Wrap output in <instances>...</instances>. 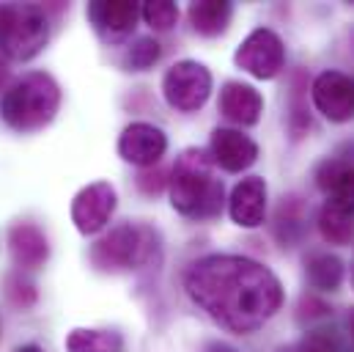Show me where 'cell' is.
<instances>
[{
  "label": "cell",
  "mask_w": 354,
  "mask_h": 352,
  "mask_svg": "<svg viewBox=\"0 0 354 352\" xmlns=\"http://www.w3.org/2000/svg\"><path fill=\"white\" fill-rule=\"evenodd\" d=\"M192 303L220 328L248 336L283 306L277 275L248 256H203L184 275Z\"/></svg>",
  "instance_id": "cell-1"
},
{
  "label": "cell",
  "mask_w": 354,
  "mask_h": 352,
  "mask_svg": "<svg viewBox=\"0 0 354 352\" xmlns=\"http://www.w3.org/2000/svg\"><path fill=\"white\" fill-rule=\"evenodd\" d=\"M171 204L184 218L209 220L223 209V182L214 176V160L203 149H187L174 166Z\"/></svg>",
  "instance_id": "cell-2"
},
{
  "label": "cell",
  "mask_w": 354,
  "mask_h": 352,
  "mask_svg": "<svg viewBox=\"0 0 354 352\" xmlns=\"http://www.w3.org/2000/svg\"><path fill=\"white\" fill-rule=\"evenodd\" d=\"M58 105V83L44 72H30L6 88L0 99V116L17 132H36L55 118Z\"/></svg>",
  "instance_id": "cell-3"
},
{
  "label": "cell",
  "mask_w": 354,
  "mask_h": 352,
  "mask_svg": "<svg viewBox=\"0 0 354 352\" xmlns=\"http://www.w3.org/2000/svg\"><path fill=\"white\" fill-rule=\"evenodd\" d=\"M50 25L44 8L33 3H0V55L30 61L44 50Z\"/></svg>",
  "instance_id": "cell-4"
},
{
  "label": "cell",
  "mask_w": 354,
  "mask_h": 352,
  "mask_svg": "<svg viewBox=\"0 0 354 352\" xmlns=\"http://www.w3.org/2000/svg\"><path fill=\"white\" fill-rule=\"evenodd\" d=\"M154 251H157V237L151 229L124 223L115 226L91 248V262L104 272H127L143 267L154 256Z\"/></svg>",
  "instance_id": "cell-5"
},
{
  "label": "cell",
  "mask_w": 354,
  "mask_h": 352,
  "mask_svg": "<svg viewBox=\"0 0 354 352\" xmlns=\"http://www.w3.org/2000/svg\"><path fill=\"white\" fill-rule=\"evenodd\" d=\"M162 94L171 107L181 113H192L206 105L212 94V75L198 61H178L162 78Z\"/></svg>",
  "instance_id": "cell-6"
},
{
  "label": "cell",
  "mask_w": 354,
  "mask_h": 352,
  "mask_svg": "<svg viewBox=\"0 0 354 352\" xmlns=\"http://www.w3.org/2000/svg\"><path fill=\"white\" fill-rule=\"evenodd\" d=\"M236 67L259 80H272L286 64V47L280 36L269 28H256L236 50Z\"/></svg>",
  "instance_id": "cell-7"
},
{
  "label": "cell",
  "mask_w": 354,
  "mask_h": 352,
  "mask_svg": "<svg viewBox=\"0 0 354 352\" xmlns=\"http://www.w3.org/2000/svg\"><path fill=\"white\" fill-rule=\"evenodd\" d=\"M310 94H313L316 110L324 118H330L335 124L354 118V78L344 75V72H322L313 80Z\"/></svg>",
  "instance_id": "cell-8"
},
{
  "label": "cell",
  "mask_w": 354,
  "mask_h": 352,
  "mask_svg": "<svg viewBox=\"0 0 354 352\" xmlns=\"http://www.w3.org/2000/svg\"><path fill=\"white\" fill-rule=\"evenodd\" d=\"M115 212V190L110 182H93L75 195L72 204V220L80 234L102 231Z\"/></svg>",
  "instance_id": "cell-9"
},
{
  "label": "cell",
  "mask_w": 354,
  "mask_h": 352,
  "mask_svg": "<svg viewBox=\"0 0 354 352\" xmlns=\"http://www.w3.org/2000/svg\"><path fill=\"white\" fill-rule=\"evenodd\" d=\"M165 149H168L165 132L154 124H146V121L129 124L118 138V155L127 163L140 166V168H154L162 160Z\"/></svg>",
  "instance_id": "cell-10"
},
{
  "label": "cell",
  "mask_w": 354,
  "mask_h": 352,
  "mask_svg": "<svg viewBox=\"0 0 354 352\" xmlns=\"http://www.w3.org/2000/svg\"><path fill=\"white\" fill-rule=\"evenodd\" d=\"M138 17H140V6L138 3H104V0H96L88 6V19L93 25V30L110 42V44H118L124 42L135 25H138Z\"/></svg>",
  "instance_id": "cell-11"
},
{
  "label": "cell",
  "mask_w": 354,
  "mask_h": 352,
  "mask_svg": "<svg viewBox=\"0 0 354 352\" xmlns=\"http://www.w3.org/2000/svg\"><path fill=\"white\" fill-rule=\"evenodd\" d=\"M212 160L228 174L248 171L259 160V146L253 138L242 135L239 130H214L212 132Z\"/></svg>",
  "instance_id": "cell-12"
},
{
  "label": "cell",
  "mask_w": 354,
  "mask_h": 352,
  "mask_svg": "<svg viewBox=\"0 0 354 352\" xmlns=\"http://www.w3.org/2000/svg\"><path fill=\"white\" fill-rule=\"evenodd\" d=\"M228 212L236 226L242 229H256L264 223L266 215V182L261 176H248L242 179L231 198H228Z\"/></svg>",
  "instance_id": "cell-13"
},
{
  "label": "cell",
  "mask_w": 354,
  "mask_h": 352,
  "mask_svg": "<svg viewBox=\"0 0 354 352\" xmlns=\"http://www.w3.org/2000/svg\"><path fill=\"white\" fill-rule=\"evenodd\" d=\"M220 113L234 124L253 127V124H259V118L264 113V99L253 86L231 80L220 91Z\"/></svg>",
  "instance_id": "cell-14"
},
{
  "label": "cell",
  "mask_w": 354,
  "mask_h": 352,
  "mask_svg": "<svg viewBox=\"0 0 354 352\" xmlns=\"http://www.w3.org/2000/svg\"><path fill=\"white\" fill-rule=\"evenodd\" d=\"M8 245H11V256L22 270H36L47 262L50 256V245L47 237L41 234V229H36L33 223H17L8 231Z\"/></svg>",
  "instance_id": "cell-15"
},
{
  "label": "cell",
  "mask_w": 354,
  "mask_h": 352,
  "mask_svg": "<svg viewBox=\"0 0 354 352\" xmlns=\"http://www.w3.org/2000/svg\"><path fill=\"white\" fill-rule=\"evenodd\" d=\"M316 184L330 193V201L354 212V166L341 160H327L316 171Z\"/></svg>",
  "instance_id": "cell-16"
},
{
  "label": "cell",
  "mask_w": 354,
  "mask_h": 352,
  "mask_svg": "<svg viewBox=\"0 0 354 352\" xmlns=\"http://www.w3.org/2000/svg\"><path fill=\"white\" fill-rule=\"evenodd\" d=\"M234 6L228 0H201L189 6V22L201 36H220L231 22Z\"/></svg>",
  "instance_id": "cell-17"
},
{
  "label": "cell",
  "mask_w": 354,
  "mask_h": 352,
  "mask_svg": "<svg viewBox=\"0 0 354 352\" xmlns=\"http://www.w3.org/2000/svg\"><path fill=\"white\" fill-rule=\"evenodd\" d=\"M319 231L330 245H349L354 237V212L327 201L319 212Z\"/></svg>",
  "instance_id": "cell-18"
},
{
  "label": "cell",
  "mask_w": 354,
  "mask_h": 352,
  "mask_svg": "<svg viewBox=\"0 0 354 352\" xmlns=\"http://www.w3.org/2000/svg\"><path fill=\"white\" fill-rule=\"evenodd\" d=\"M66 352H124V339L115 331L77 328L66 336Z\"/></svg>",
  "instance_id": "cell-19"
},
{
  "label": "cell",
  "mask_w": 354,
  "mask_h": 352,
  "mask_svg": "<svg viewBox=\"0 0 354 352\" xmlns=\"http://www.w3.org/2000/svg\"><path fill=\"white\" fill-rule=\"evenodd\" d=\"M305 267H308L310 283L322 292H333L344 281V262L333 254H313V256H308Z\"/></svg>",
  "instance_id": "cell-20"
},
{
  "label": "cell",
  "mask_w": 354,
  "mask_h": 352,
  "mask_svg": "<svg viewBox=\"0 0 354 352\" xmlns=\"http://www.w3.org/2000/svg\"><path fill=\"white\" fill-rule=\"evenodd\" d=\"M160 55H162L160 42L151 39V36H143V39H138V42L127 50V67L135 69V72H146V69H151V67L160 61Z\"/></svg>",
  "instance_id": "cell-21"
},
{
  "label": "cell",
  "mask_w": 354,
  "mask_h": 352,
  "mask_svg": "<svg viewBox=\"0 0 354 352\" xmlns=\"http://www.w3.org/2000/svg\"><path fill=\"white\" fill-rule=\"evenodd\" d=\"M140 14L154 30H171L178 19L176 3H171V0H149V3H143Z\"/></svg>",
  "instance_id": "cell-22"
},
{
  "label": "cell",
  "mask_w": 354,
  "mask_h": 352,
  "mask_svg": "<svg viewBox=\"0 0 354 352\" xmlns=\"http://www.w3.org/2000/svg\"><path fill=\"white\" fill-rule=\"evenodd\" d=\"M6 297L11 300V306L17 308H30L36 303V289L30 281H25L22 275H11L6 281Z\"/></svg>",
  "instance_id": "cell-23"
},
{
  "label": "cell",
  "mask_w": 354,
  "mask_h": 352,
  "mask_svg": "<svg viewBox=\"0 0 354 352\" xmlns=\"http://www.w3.org/2000/svg\"><path fill=\"white\" fill-rule=\"evenodd\" d=\"M297 352H338V350H335L333 336H327V331H316V333H310V336L299 344Z\"/></svg>",
  "instance_id": "cell-24"
},
{
  "label": "cell",
  "mask_w": 354,
  "mask_h": 352,
  "mask_svg": "<svg viewBox=\"0 0 354 352\" xmlns=\"http://www.w3.org/2000/svg\"><path fill=\"white\" fill-rule=\"evenodd\" d=\"M138 187L146 193V195H157L162 187H165V174L160 168H146L143 174L138 176Z\"/></svg>",
  "instance_id": "cell-25"
},
{
  "label": "cell",
  "mask_w": 354,
  "mask_h": 352,
  "mask_svg": "<svg viewBox=\"0 0 354 352\" xmlns=\"http://www.w3.org/2000/svg\"><path fill=\"white\" fill-rule=\"evenodd\" d=\"M8 80V67H6V61L0 58V88H3V83Z\"/></svg>",
  "instance_id": "cell-26"
},
{
  "label": "cell",
  "mask_w": 354,
  "mask_h": 352,
  "mask_svg": "<svg viewBox=\"0 0 354 352\" xmlns=\"http://www.w3.org/2000/svg\"><path fill=\"white\" fill-rule=\"evenodd\" d=\"M17 352H44L41 347H36V344H25V347H19Z\"/></svg>",
  "instance_id": "cell-27"
},
{
  "label": "cell",
  "mask_w": 354,
  "mask_h": 352,
  "mask_svg": "<svg viewBox=\"0 0 354 352\" xmlns=\"http://www.w3.org/2000/svg\"><path fill=\"white\" fill-rule=\"evenodd\" d=\"M349 331H352V339H354V308H352V314H349Z\"/></svg>",
  "instance_id": "cell-28"
},
{
  "label": "cell",
  "mask_w": 354,
  "mask_h": 352,
  "mask_svg": "<svg viewBox=\"0 0 354 352\" xmlns=\"http://www.w3.org/2000/svg\"><path fill=\"white\" fill-rule=\"evenodd\" d=\"M214 352H234V350H228V347H217Z\"/></svg>",
  "instance_id": "cell-29"
},
{
  "label": "cell",
  "mask_w": 354,
  "mask_h": 352,
  "mask_svg": "<svg viewBox=\"0 0 354 352\" xmlns=\"http://www.w3.org/2000/svg\"><path fill=\"white\" fill-rule=\"evenodd\" d=\"M280 352H297V350H280Z\"/></svg>",
  "instance_id": "cell-30"
},
{
  "label": "cell",
  "mask_w": 354,
  "mask_h": 352,
  "mask_svg": "<svg viewBox=\"0 0 354 352\" xmlns=\"http://www.w3.org/2000/svg\"><path fill=\"white\" fill-rule=\"evenodd\" d=\"M352 281H354V270H352Z\"/></svg>",
  "instance_id": "cell-31"
}]
</instances>
